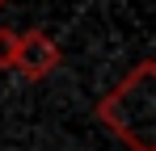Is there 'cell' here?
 I'll return each instance as SVG.
<instances>
[{
    "mask_svg": "<svg viewBox=\"0 0 156 151\" xmlns=\"http://www.w3.org/2000/svg\"><path fill=\"white\" fill-rule=\"evenodd\" d=\"M97 118L131 151H156V67L152 63H139L97 105Z\"/></svg>",
    "mask_w": 156,
    "mask_h": 151,
    "instance_id": "6da1fadb",
    "label": "cell"
},
{
    "mask_svg": "<svg viewBox=\"0 0 156 151\" xmlns=\"http://www.w3.org/2000/svg\"><path fill=\"white\" fill-rule=\"evenodd\" d=\"M0 8H4V0H0Z\"/></svg>",
    "mask_w": 156,
    "mask_h": 151,
    "instance_id": "277c9868",
    "label": "cell"
},
{
    "mask_svg": "<svg viewBox=\"0 0 156 151\" xmlns=\"http://www.w3.org/2000/svg\"><path fill=\"white\" fill-rule=\"evenodd\" d=\"M13 67H17L21 76H30V80H42V76H51L55 67H59V46H55L42 29H30V34L17 38Z\"/></svg>",
    "mask_w": 156,
    "mask_h": 151,
    "instance_id": "7a4b0ae2",
    "label": "cell"
},
{
    "mask_svg": "<svg viewBox=\"0 0 156 151\" xmlns=\"http://www.w3.org/2000/svg\"><path fill=\"white\" fill-rule=\"evenodd\" d=\"M17 38L13 29H0V67H13V55H17Z\"/></svg>",
    "mask_w": 156,
    "mask_h": 151,
    "instance_id": "3957f363",
    "label": "cell"
}]
</instances>
